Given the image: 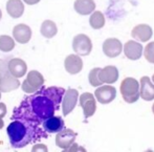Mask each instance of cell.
Returning <instances> with one entry per match:
<instances>
[{
  "mask_svg": "<svg viewBox=\"0 0 154 152\" xmlns=\"http://www.w3.org/2000/svg\"><path fill=\"white\" fill-rule=\"evenodd\" d=\"M140 93L144 101L150 102L154 100V84L149 77H143L140 81Z\"/></svg>",
  "mask_w": 154,
  "mask_h": 152,
  "instance_id": "2e32d148",
  "label": "cell"
},
{
  "mask_svg": "<svg viewBox=\"0 0 154 152\" xmlns=\"http://www.w3.org/2000/svg\"><path fill=\"white\" fill-rule=\"evenodd\" d=\"M79 101L80 106L83 109L84 116L86 119L92 116L97 110V99L94 95L90 92H84L80 95Z\"/></svg>",
  "mask_w": 154,
  "mask_h": 152,
  "instance_id": "8992f818",
  "label": "cell"
},
{
  "mask_svg": "<svg viewBox=\"0 0 154 152\" xmlns=\"http://www.w3.org/2000/svg\"><path fill=\"white\" fill-rule=\"evenodd\" d=\"M94 97L101 104H109L116 99V89L111 85H101L94 91Z\"/></svg>",
  "mask_w": 154,
  "mask_h": 152,
  "instance_id": "9c48e42d",
  "label": "cell"
},
{
  "mask_svg": "<svg viewBox=\"0 0 154 152\" xmlns=\"http://www.w3.org/2000/svg\"><path fill=\"white\" fill-rule=\"evenodd\" d=\"M89 24L93 29H101L105 25V16L100 11H94L89 18Z\"/></svg>",
  "mask_w": 154,
  "mask_h": 152,
  "instance_id": "603a6c76",
  "label": "cell"
},
{
  "mask_svg": "<svg viewBox=\"0 0 154 152\" xmlns=\"http://www.w3.org/2000/svg\"><path fill=\"white\" fill-rule=\"evenodd\" d=\"M15 47V39L8 35H1L0 36V51L4 53L13 51Z\"/></svg>",
  "mask_w": 154,
  "mask_h": 152,
  "instance_id": "cb8c5ba5",
  "label": "cell"
},
{
  "mask_svg": "<svg viewBox=\"0 0 154 152\" xmlns=\"http://www.w3.org/2000/svg\"><path fill=\"white\" fill-rule=\"evenodd\" d=\"M78 99H79V92L77 89L69 88L65 91L62 100V111L64 116H68L75 109L78 103Z\"/></svg>",
  "mask_w": 154,
  "mask_h": 152,
  "instance_id": "52a82bcc",
  "label": "cell"
},
{
  "mask_svg": "<svg viewBox=\"0 0 154 152\" xmlns=\"http://www.w3.org/2000/svg\"><path fill=\"white\" fill-rule=\"evenodd\" d=\"M72 49L79 56H88L92 51V42L85 34H79L72 40Z\"/></svg>",
  "mask_w": 154,
  "mask_h": 152,
  "instance_id": "5b68a950",
  "label": "cell"
},
{
  "mask_svg": "<svg viewBox=\"0 0 154 152\" xmlns=\"http://www.w3.org/2000/svg\"><path fill=\"white\" fill-rule=\"evenodd\" d=\"M65 70L70 75H77L83 69V60L79 55H69L64 61Z\"/></svg>",
  "mask_w": 154,
  "mask_h": 152,
  "instance_id": "9a60e30c",
  "label": "cell"
},
{
  "mask_svg": "<svg viewBox=\"0 0 154 152\" xmlns=\"http://www.w3.org/2000/svg\"><path fill=\"white\" fill-rule=\"evenodd\" d=\"M4 126V123H3V120L2 119H0V129H1L2 127Z\"/></svg>",
  "mask_w": 154,
  "mask_h": 152,
  "instance_id": "4dcf8cb0",
  "label": "cell"
},
{
  "mask_svg": "<svg viewBox=\"0 0 154 152\" xmlns=\"http://www.w3.org/2000/svg\"><path fill=\"white\" fill-rule=\"evenodd\" d=\"M152 112H153V114H154V103H153V105H152Z\"/></svg>",
  "mask_w": 154,
  "mask_h": 152,
  "instance_id": "d6a6232c",
  "label": "cell"
},
{
  "mask_svg": "<svg viewBox=\"0 0 154 152\" xmlns=\"http://www.w3.org/2000/svg\"><path fill=\"white\" fill-rule=\"evenodd\" d=\"M65 90L59 87H51L45 89L40 95H36L31 105L34 113L39 120H46L54 116L56 109L58 110L59 103L63 100Z\"/></svg>",
  "mask_w": 154,
  "mask_h": 152,
  "instance_id": "6da1fadb",
  "label": "cell"
},
{
  "mask_svg": "<svg viewBox=\"0 0 154 152\" xmlns=\"http://www.w3.org/2000/svg\"><path fill=\"white\" fill-rule=\"evenodd\" d=\"M23 2L26 4H29V5H34V4H37L40 2V0H23Z\"/></svg>",
  "mask_w": 154,
  "mask_h": 152,
  "instance_id": "f546056e",
  "label": "cell"
},
{
  "mask_svg": "<svg viewBox=\"0 0 154 152\" xmlns=\"http://www.w3.org/2000/svg\"><path fill=\"white\" fill-rule=\"evenodd\" d=\"M102 48H103V53L108 58H116L122 54L124 46L119 39L108 38L104 41Z\"/></svg>",
  "mask_w": 154,
  "mask_h": 152,
  "instance_id": "30bf717a",
  "label": "cell"
},
{
  "mask_svg": "<svg viewBox=\"0 0 154 152\" xmlns=\"http://www.w3.org/2000/svg\"><path fill=\"white\" fill-rule=\"evenodd\" d=\"M144 56H145V59L148 61V62L154 64V42H149L145 46Z\"/></svg>",
  "mask_w": 154,
  "mask_h": 152,
  "instance_id": "484cf974",
  "label": "cell"
},
{
  "mask_svg": "<svg viewBox=\"0 0 154 152\" xmlns=\"http://www.w3.org/2000/svg\"><path fill=\"white\" fill-rule=\"evenodd\" d=\"M13 38L20 44H26L32 38V29L24 23L15 25L13 29Z\"/></svg>",
  "mask_w": 154,
  "mask_h": 152,
  "instance_id": "7c38bea8",
  "label": "cell"
},
{
  "mask_svg": "<svg viewBox=\"0 0 154 152\" xmlns=\"http://www.w3.org/2000/svg\"><path fill=\"white\" fill-rule=\"evenodd\" d=\"M6 131H8L11 145L15 148L26 146L32 140V134H29L27 127L19 121L12 122L8 126Z\"/></svg>",
  "mask_w": 154,
  "mask_h": 152,
  "instance_id": "7a4b0ae2",
  "label": "cell"
},
{
  "mask_svg": "<svg viewBox=\"0 0 154 152\" xmlns=\"http://www.w3.org/2000/svg\"><path fill=\"white\" fill-rule=\"evenodd\" d=\"M64 121L61 116H51L43 122V128L48 133H58L64 129Z\"/></svg>",
  "mask_w": 154,
  "mask_h": 152,
  "instance_id": "d6986e66",
  "label": "cell"
},
{
  "mask_svg": "<svg viewBox=\"0 0 154 152\" xmlns=\"http://www.w3.org/2000/svg\"><path fill=\"white\" fill-rule=\"evenodd\" d=\"M44 84V78L38 70H31L27 73L26 79L21 84V88L26 93H35Z\"/></svg>",
  "mask_w": 154,
  "mask_h": 152,
  "instance_id": "277c9868",
  "label": "cell"
},
{
  "mask_svg": "<svg viewBox=\"0 0 154 152\" xmlns=\"http://www.w3.org/2000/svg\"><path fill=\"white\" fill-rule=\"evenodd\" d=\"M1 18H2V12H1V10H0V20H1Z\"/></svg>",
  "mask_w": 154,
  "mask_h": 152,
  "instance_id": "1f68e13d",
  "label": "cell"
},
{
  "mask_svg": "<svg viewBox=\"0 0 154 152\" xmlns=\"http://www.w3.org/2000/svg\"><path fill=\"white\" fill-rule=\"evenodd\" d=\"M40 33L43 37H45V38H47V39L53 38V37H55L58 33L57 24L51 20L43 21V23L41 24V27H40Z\"/></svg>",
  "mask_w": 154,
  "mask_h": 152,
  "instance_id": "7402d4cb",
  "label": "cell"
},
{
  "mask_svg": "<svg viewBox=\"0 0 154 152\" xmlns=\"http://www.w3.org/2000/svg\"><path fill=\"white\" fill-rule=\"evenodd\" d=\"M0 99H1V90H0Z\"/></svg>",
  "mask_w": 154,
  "mask_h": 152,
  "instance_id": "e575fe53",
  "label": "cell"
},
{
  "mask_svg": "<svg viewBox=\"0 0 154 152\" xmlns=\"http://www.w3.org/2000/svg\"><path fill=\"white\" fill-rule=\"evenodd\" d=\"M20 86V82L18 81V78H15L10 73L8 68L6 71H3V75L0 77V90L3 92H8L11 90L17 89Z\"/></svg>",
  "mask_w": 154,
  "mask_h": 152,
  "instance_id": "5bb4252c",
  "label": "cell"
},
{
  "mask_svg": "<svg viewBox=\"0 0 154 152\" xmlns=\"http://www.w3.org/2000/svg\"><path fill=\"white\" fill-rule=\"evenodd\" d=\"M123 51L129 60L136 61L140 59L142 55L144 54V47H143V45L138 41L129 40L124 44Z\"/></svg>",
  "mask_w": 154,
  "mask_h": 152,
  "instance_id": "8fae6325",
  "label": "cell"
},
{
  "mask_svg": "<svg viewBox=\"0 0 154 152\" xmlns=\"http://www.w3.org/2000/svg\"><path fill=\"white\" fill-rule=\"evenodd\" d=\"M100 70H101L100 67H95V68H93L90 70L89 75H88V81H89V84L91 86H93V87H99V86H101L102 84H103L99 77Z\"/></svg>",
  "mask_w": 154,
  "mask_h": 152,
  "instance_id": "d4e9b609",
  "label": "cell"
},
{
  "mask_svg": "<svg viewBox=\"0 0 154 152\" xmlns=\"http://www.w3.org/2000/svg\"><path fill=\"white\" fill-rule=\"evenodd\" d=\"M6 12L12 18H20L24 13V4L22 0H8Z\"/></svg>",
  "mask_w": 154,
  "mask_h": 152,
  "instance_id": "44dd1931",
  "label": "cell"
},
{
  "mask_svg": "<svg viewBox=\"0 0 154 152\" xmlns=\"http://www.w3.org/2000/svg\"><path fill=\"white\" fill-rule=\"evenodd\" d=\"M99 77L103 84H113L119 79V70L113 65H108L104 68H101Z\"/></svg>",
  "mask_w": 154,
  "mask_h": 152,
  "instance_id": "e0dca14e",
  "label": "cell"
},
{
  "mask_svg": "<svg viewBox=\"0 0 154 152\" xmlns=\"http://www.w3.org/2000/svg\"><path fill=\"white\" fill-rule=\"evenodd\" d=\"M140 82L134 78H125L121 83V95L126 103H135L140 98Z\"/></svg>",
  "mask_w": 154,
  "mask_h": 152,
  "instance_id": "3957f363",
  "label": "cell"
},
{
  "mask_svg": "<svg viewBox=\"0 0 154 152\" xmlns=\"http://www.w3.org/2000/svg\"><path fill=\"white\" fill-rule=\"evenodd\" d=\"M66 151H86L85 148H83V147L79 146V145L77 144V143H73L72 145H71L70 147H69L68 149H67Z\"/></svg>",
  "mask_w": 154,
  "mask_h": 152,
  "instance_id": "83f0119b",
  "label": "cell"
},
{
  "mask_svg": "<svg viewBox=\"0 0 154 152\" xmlns=\"http://www.w3.org/2000/svg\"><path fill=\"white\" fill-rule=\"evenodd\" d=\"M8 68L15 78L19 79V78H22L23 76H25L27 71V65L25 61H23L22 59L14 58L8 62Z\"/></svg>",
  "mask_w": 154,
  "mask_h": 152,
  "instance_id": "ac0fdd59",
  "label": "cell"
},
{
  "mask_svg": "<svg viewBox=\"0 0 154 152\" xmlns=\"http://www.w3.org/2000/svg\"><path fill=\"white\" fill-rule=\"evenodd\" d=\"M77 138V133L71 129L64 128L56 135V145L63 150H67L75 143Z\"/></svg>",
  "mask_w": 154,
  "mask_h": 152,
  "instance_id": "ba28073f",
  "label": "cell"
},
{
  "mask_svg": "<svg viewBox=\"0 0 154 152\" xmlns=\"http://www.w3.org/2000/svg\"><path fill=\"white\" fill-rule=\"evenodd\" d=\"M73 8L79 15L86 16L94 12L95 2L94 0H75L73 3Z\"/></svg>",
  "mask_w": 154,
  "mask_h": 152,
  "instance_id": "ffe728a7",
  "label": "cell"
},
{
  "mask_svg": "<svg viewBox=\"0 0 154 152\" xmlns=\"http://www.w3.org/2000/svg\"><path fill=\"white\" fill-rule=\"evenodd\" d=\"M8 112V108H6V105L4 103H0V119L4 118Z\"/></svg>",
  "mask_w": 154,
  "mask_h": 152,
  "instance_id": "f1b7e54d",
  "label": "cell"
},
{
  "mask_svg": "<svg viewBox=\"0 0 154 152\" xmlns=\"http://www.w3.org/2000/svg\"><path fill=\"white\" fill-rule=\"evenodd\" d=\"M32 150L34 152H38V151L46 152L47 150H48V148H47V146H46V145H44V144H36L34 147H32Z\"/></svg>",
  "mask_w": 154,
  "mask_h": 152,
  "instance_id": "4316f807",
  "label": "cell"
},
{
  "mask_svg": "<svg viewBox=\"0 0 154 152\" xmlns=\"http://www.w3.org/2000/svg\"><path fill=\"white\" fill-rule=\"evenodd\" d=\"M152 27L148 24H138L131 30V36L138 42H148L152 38Z\"/></svg>",
  "mask_w": 154,
  "mask_h": 152,
  "instance_id": "4fadbf2b",
  "label": "cell"
},
{
  "mask_svg": "<svg viewBox=\"0 0 154 152\" xmlns=\"http://www.w3.org/2000/svg\"><path fill=\"white\" fill-rule=\"evenodd\" d=\"M152 81H153V83H154V75L152 76Z\"/></svg>",
  "mask_w": 154,
  "mask_h": 152,
  "instance_id": "836d02e7",
  "label": "cell"
}]
</instances>
